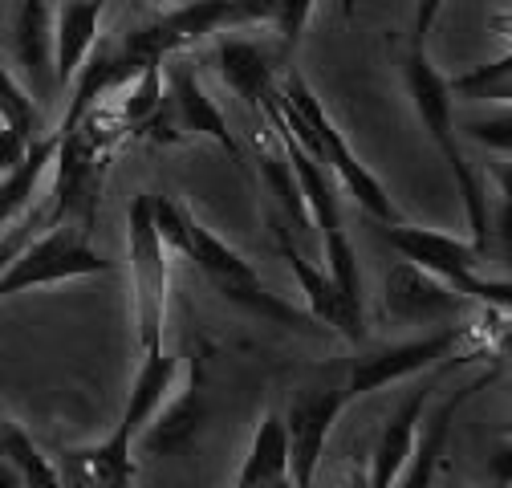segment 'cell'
I'll use <instances>...</instances> for the list:
<instances>
[{
    "label": "cell",
    "mask_w": 512,
    "mask_h": 488,
    "mask_svg": "<svg viewBox=\"0 0 512 488\" xmlns=\"http://www.w3.org/2000/svg\"><path fill=\"white\" fill-rule=\"evenodd\" d=\"M399 74H403L407 98H411V106L423 122L431 147L439 151V159L447 163V171H452V179H456V192L464 200V216H468V228H472V244L480 253H488V244H492L488 196L480 188L476 167H472V159L464 151V139L456 131V98L447 94V78L431 61L427 45H415V41H407L403 53H399Z\"/></svg>",
    "instance_id": "6da1fadb"
},
{
    "label": "cell",
    "mask_w": 512,
    "mask_h": 488,
    "mask_svg": "<svg viewBox=\"0 0 512 488\" xmlns=\"http://www.w3.org/2000/svg\"><path fill=\"white\" fill-rule=\"evenodd\" d=\"M143 5H163V0H143Z\"/></svg>",
    "instance_id": "836d02e7"
},
{
    "label": "cell",
    "mask_w": 512,
    "mask_h": 488,
    "mask_svg": "<svg viewBox=\"0 0 512 488\" xmlns=\"http://www.w3.org/2000/svg\"><path fill=\"white\" fill-rule=\"evenodd\" d=\"M29 147H33V139H25V135L13 131V127H0V175H9V171L29 155Z\"/></svg>",
    "instance_id": "83f0119b"
},
{
    "label": "cell",
    "mask_w": 512,
    "mask_h": 488,
    "mask_svg": "<svg viewBox=\"0 0 512 488\" xmlns=\"http://www.w3.org/2000/svg\"><path fill=\"white\" fill-rule=\"evenodd\" d=\"M382 240L391 249L411 261L415 269L431 273L435 281H443L447 289H456L460 297L468 301H484L492 310H508L512 301V285L508 277H484L480 273V249L464 236H452V232H439V228H419V224H407V220H395V224H382Z\"/></svg>",
    "instance_id": "5b68a950"
},
{
    "label": "cell",
    "mask_w": 512,
    "mask_h": 488,
    "mask_svg": "<svg viewBox=\"0 0 512 488\" xmlns=\"http://www.w3.org/2000/svg\"><path fill=\"white\" fill-rule=\"evenodd\" d=\"M183 257L196 265V269L212 281V289H216L228 305H236V310L261 318V322H273V326H281V330H293V334H317V330H326L309 310H301V305H293V301H285L281 293H273V289L265 285V277L256 273V265H252L244 253H236L224 236H216L196 212L187 216Z\"/></svg>",
    "instance_id": "7a4b0ae2"
},
{
    "label": "cell",
    "mask_w": 512,
    "mask_h": 488,
    "mask_svg": "<svg viewBox=\"0 0 512 488\" xmlns=\"http://www.w3.org/2000/svg\"><path fill=\"white\" fill-rule=\"evenodd\" d=\"M313 5L317 0H277V9H273V29H277V45L289 53L297 49V41L305 37V25L313 17Z\"/></svg>",
    "instance_id": "4316f807"
},
{
    "label": "cell",
    "mask_w": 512,
    "mask_h": 488,
    "mask_svg": "<svg viewBox=\"0 0 512 488\" xmlns=\"http://www.w3.org/2000/svg\"><path fill=\"white\" fill-rule=\"evenodd\" d=\"M0 488H25V480L13 472V464L5 456H0Z\"/></svg>",
    "instance_id": "f546056e"
},
{
    "label": "cell",
    "mask_w": 512,
    "mask_h": 488,
    "mask_svg": "<svg viewBox=\"0 0 512 488\" xmlns=\"http://www.w3.org/2000/svg\"><path fill=\"white\" fill-rule=\"evenodd\" d=\"M252 147H256V171H261V183H265L269 216L281 220L297 240H305V232H309L313 224H309V208H305V200H301V188H297V175H293V167H289L285 147L277 143V135H273V143H269L265 131L256 135Z\"/></svg>",
    "instance_id": "2e32d148"
},
{
    "label": "cell",
    "mask_w": 512,
    "mask_h": 488,
    "mask_svg": "<svg viewBox=\"0 0 512 488\" xmlns=\"http://www.w3.org/2000/svg\"><path fill=\"white\" fill-rule=\"evenodd\" d=\"M269 228H273V244H277L281 261L289 265V273L297 277V285H301V293H305L309 314H313L317 322H322L330 334H342V305H338V289H334V281H330L326 265L309 261V257H305V249H301V240H297L281 220H273V216H269Z\"/></svg>",
    "instance_id": "e0dca14e"
},
{
    "label": "cell",
    "mask_w": 512,
    "mask_h": 488,
    "mask_svg": "<svg viewBox=\"0 0 512 488\" xmlns=\"http://www.w3.org/2000/svg\"><path fill=\"white\" fill-rule=\"evenodd\" d=\"M110 273V261L98 257L86 228L78 220H57L41 228L25 249L9 261L0 273V301H9L25 289L57 285V281H82V277H102Z\"/></svg>",
    "instance_id": "8992f818"
},
{
    "label": "cell",
    "mask_w": 512,
    "mask_h": 488,
    "mask_svg": "<svg viewBox=\"0 0 512 488\" xmlns=\"http://www.w3.org/2000/svg\"><path fill=\"white\" fill-rule=\"evenodd\" d=\"M256 484H289V432H285V415L277 411H265L261 423H256L248 456L240 460L232 488H256Z\"/></svg>",
    "instance_id": "44dd1931"
},
{
    "label": "cell",
    "mask_w": 512,
    "mask_h": 488,
    "mask_svg": "<svg viewBox=\"0 0 512 488\" xmlns=\"http://www.w3.org/2000/svg\"><path fill=\"white\" fill-rule=\"evenodd\" d=\"M350 407L346 395V371L334 383H317L305 387L285 415V432H289V484L293 488H313L317 464H322L326 440L334 432V423L342 419V411Z\"/></svg>",
    "instance_id": "ba28073f"
},
{
    "label": "cell",
    "mask_w": 512,
    "mask_h": 488,
    "mask_svg": "<svg viewBox=\"0 0 512 488\" xmlns=\"http://www.w3.org/2000/svg\"><path fill=\"white\" fill-rule=\"evenodd\" d=\"M57 147H61V131L53 127L49 135L33 139L29 155L9 175H0V232L41 196V183L53 175V163H57Z\"/></svg>",
    "instance_id": "d6986e66"
},
{
    "label": "cell",
    "mask_w": 512,
    "mask_h": 488,
    "mask_svg": "<svg viewBox=\"0 0 512 488\" xmlns=\"http://www.w3.org/2000/svg\"><path fill=\"white\" fill-rule=\"evenodd\" d=\"M456 131L460 139H472L496 155H508L512 151V110L492 106L488 114H456Z\"/></svg>",
    "instance_id": "484cf974"
},
{
    "label": "cell",
    "mask_w": 512,
    "mask_h": 488,
    "mask_svg": "<svg viewBox=\"0 0 512 488\" xmlns=\"http://www.w3.org/2000/svg\"><path fill=\"white\" fill-rule=\"evenodd\" d=\"M496 383V371H484L476 379H468L464 387H456L447 399L435 403V411H423V423H419V436H415V448H411V460L407 468L399 472L395 488H435V476H439V464L447 456V440H452V427H456V415L464 403H472L484 387Z\"/></svg>",
    "instance_id": "8fae6325"
},
{
    "label": "cell",
    "mask_w": 512,
    "mask_h": 488,
    "mask_svg": "<svg viewBox=\"0 0 512 488\" xmlns=\"http://www.w3.org/2000/svg\"><path fill=\"white\" fill-rule=\"evenodd\" d=\"M382 301H387L391 318L411 322V326H447V322H456L468 310V297H460L456 289H447L431 273L415 269L411 261H403V265H395L387 273Z\"/></svg>",
    "instance_id": "7c38bea8"
},
{
    "label": "cell",
    "mask_w": 512,
    "mask_h": 488,
    "mask_svg": "<svg viewBox=\"0 0 512 488\" xmlns=\"http://www.w3.org/2000/svg\"><path fill=\"white\" fill-rule=\"evenodd\" d=\"M57 220H66V208H61V200L49 192V196H37L5 232H0V273L9 269V261L25 249V244L41 232V228H49V224H57Z\"/></svg>",
    "instance_id": "cb8c5ba5"
},
{
    "label": "cell",
    "mask_w": 512,
    "mask_h": 488,
    "mask_svg": "<svg viewBox=\"0 0 512 488\" xmlns=\"http://www.w3.org/2000/svg\"><path fill=\"white\" fill-rule=\"evenodd\" d=\"M472 326L468 322H447L435 326L427 334H415L407 342H391V346H378L370 354H358L346 362V395L350 403L374 391H387L391 383H403L419 371H431V366L447 362L464 342H468Z\"/></svg>",
    "instance_id": "52a82bcc"
},
{
    "label": "cell",
    "mask_w": 512,
    "mask_h": 488,
    "mask_svg": "<svg viewBox=\"0 0 512 488\" xmlns=\"http://www.w3.org/2000/svg\"><path fill=\"white\" fill-rule=\"evenodd\" d=\"M126 269H131V314L139 354H159L171 314V253L155 232L147 192H139L126 208Z\"/></svg>",
    "instance_id": "277c9868"
},
{
    "label": "cell",
    "mask_w": 512,
    "mask_h": 488,
    "mask_svg": "<svg viewBox=\"0 0 512 488\" xmlns=\"http://www.w3.org/2000/svg\"><path fill=\"white\" fill-rule=\"evenodd\" d=\"M216 70L228 82V90L240 94V102L252 114L261 110V102L277 90L273 57L261 45H256V41H244V37H220L216 41Z\"/></svg>",
    "instance_id": "ac0fdd59"
},
{
    "label": "cell",
    "mask_w": 512,
    "mask_h": 488,
    "mask_svg": "<svg viewBox=\"0 0 512 488\" xmlns=\"http://www.w3.org/2000/svg\"><path fill=\"white\" fill-rule=\"evenodd\" d=\"M277 94L305 118V127H309V135H313V159L326 163V171L334 175V183H342L346 196H354V204H358L370 220H378V224L403 220V212H399V204L391 200V192L382 188L378 175L354 155V147H350L346 135L338 131V122H334L330 110L322 106V98L309 90V82H305L297 70L285 74V82L277 86Z\"/></svg>",
    "instance_id": "3957f363"
},
{
    "label": "cell",
    "mask_w": 512,
    "mask_h": 488,
    "mask_svg": "<svg viewBox=\"0 0 512 488\" xmlns=\"http://www.w3.org/2000/svg\"><path fill=\"white\" fill-rule=\"evenodd\" d=\"M0 127H13V131H21L25 139H37V135H45L41 131V102L0 66Z\"/></svg>",
    "instance_id": "d4e9b609"
},
{
    "label": "cell",
    "mask_w": 512,
    "mask_h": 488,
    "mask_svg": "<svg viewBox=\"0 0 512 488\" xmlns=\"http://www.w3.org/2000/svg\"><path fill=\"white\" fill-rule=\"evenodd\" d=\"M256 488H293V484H256Z\"/></svg>",
    "instance_id": "d6a6232c"
},
{
    "label": "cell",
    "mask_w": 512,
    "mask_h": 488,
    "mask_svg": "<svg viewBox=\"0 0 512 488\" xmlns=\"http://www.w3.org/2000/svg\"><path fill=\"white\" fill-rule=\"evenodd\" d=\"M447 94L460 102H484V106H508L512 98V53H500L496 61H484V66L447 78Z\"/></svg>",
    "instance_id": "603a6c76"
},
{
    "label": "cell",
    "mask_w": 512,
    "mask_h": 488,
    "mask_svg": "<svg viewBox=\"0 0 512 488\" xmlns=\"http://www.w3.org/2000/svg\"><path fill=\"white\" fill-rule=\"evenodd\" d=\"M53 464L66 488H135V476H139L135 440L118 432V427L90 448L61 452Z\"/></svg>",
    "instance_id": "4fadbf2b"
},
{
    "label": "cell",
    "mask_w": 512,
    "mask_h": 488,
    "mask_svg": "<svg viewBox=\"0 0 512 488\" xmlns=\"http://www.w3.org/2000/svg\"><path fill=\"white\" fill-rule=\"evenodd\" d=\"M13 61L21 70V86L45 102L53 90V9L49 0H21L13 17Z\"/></svg>",
    "instance_id": "5bb4252c"
},
{
    "label": "cell",
    "mask_w": 512,
    "mask_h": 488,
    "mask_svg": "<svg viewBox=\"0 0 512 488\" xmlns=\"http://www.w3.org/2000/svg\"><path fill=\"white\" fill-rule=\"evenodd\" d=\"M204 415H208V371H204V354H191L183 387L155 407V415L147 419V427L139 432L135 448L143 444L147 456L179 452V448L191 444V436L200 432Z\"/></svg>",
    "instance_id": "30bf717a"
},
{
    "label": "cell",
    "mask_w": 512,
    "mask_h": 488,
    "mask_svg": "<svg viewBox=\"0 0 512 488\" xmlns=\"http://www.w3.org/2000/svg\"><path fill=\"white\" fill-rule=\"evenodd\" d=\"M443 5H447V0H419V5H415V25H411V41L415 45H427V37H431Z\"/></svg>",
    "instance_id": "f1b7e54d"
},
{
    "label": "cell",
    "mask_w": 512,
    "mask_h": 488,
    "mask_svg": "<svg viewBox=\"0 0 512 488\" xmlns=\"http://www.w3.org/2000/svg\"><path fill=\"white\" fill-rule=\"evenodd\" d=\"M0 456L13 464L25 488H66L57 476V464L37 448V440L25 432V423H17L13 415H0Z\"/></svg>",
    "instance_id": "7402d4cb"
},
{
    "label": "cell",
    "mask_w": 512,
    "mask_h": 488,
    "mask_svg": "<svg viewBox=\"0 0 512 488\" xmlns=\"http://www.w3.org/2000/svg\"><path fill=\"white\" fill-rule=\"evenodd\" d=\"M484 488H508V480H488Z\"/></svg>",
    "instance_id": "1f68e13d"
},
{
    "label": "cell",
    "mask_w": 512,
    "mask_h": 488,
    "mask_svg": "<svg viewBox=\"0 0 512 488\" xmlns=\"http://www.w3.org/2000/svg\"><path fill=\"white\" fill-rule=\"evenodd\" d=\"M179 379V358L159 350V354H143L139 371H135V383L126 391V403H122V415H118V432H126L131 440H139V432L147 427V419L155 415V407L171 395Z\"/></svg>",
    "instance_id": "ffe728a7"
},
{
    "label": "cell",
    "mask_w": 512,
    "mask_h": 488,
    "mask_svg": "<svg viewBox=\"0 0 512 488\" xmlns=\"http://www.w3.org/2000/svg\"><path fill=\"white\" fill-rule=\"evenodd\" d=\"M163 102H167V114H171V122H175L179 139H212V143H220L232 159H240V143H236V135L228 131V118H224V110L212 102V94L204 90L196 61H191L187 53L163 57Z\"/></svg>",
    "instance_id": "9c48e42d"
},
{
    "label": "cell",
    "mask_w": 512,
    "mask_h": 488,
    "mask_svg": "<svg viewBox=\"0 0 512 488\" xmlns=\"http://www.w3.org/2000/svg\"><path fill=\"white\" fill-rule=\"evenodd\" d=\"M346 488H366V472H362V468H354V472H350V484H346Z\"/></svg>",
    "instance_id": "4dcf8cb0"
},
{
    "label": "cell",
    "mask_w": 512,
    "mask_h": 488,
    "mask_svg": "<svg viewBox=\"0 0 512 488\" xmlns=\"http://www.w3.org/2000/svg\"><path fill=\"white\" fill-rule=\"evenodd\" d=\"M106 0H61L53 13V86L66 90L94 53Z\"/></svg>",
    "instance_id": "9a60e30c"
}]
</instances>
